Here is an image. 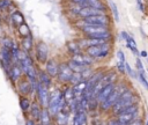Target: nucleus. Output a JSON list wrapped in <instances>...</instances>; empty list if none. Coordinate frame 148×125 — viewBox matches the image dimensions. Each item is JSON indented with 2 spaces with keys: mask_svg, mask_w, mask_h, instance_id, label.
I'll use <instances>...</instances> for the list:
<instances>
[{
  "mask_svg": "<svg viewBox=\"0 0 148 125\" xmlns=\"http://www.w3.org/2000/svg\"><path fill=\"white\" fill-rule=\"evenodd\" d=\"M136 103H139V97L133 93L132 89L127 88V89L120 95V97H119L118 101L113 104V106H112L111 109H112V112H113L114 115H118V113H119L120 111H123L124 109H126V108H128V106H131V105H133V104H136Z\"/></svg>",
  "mask_w": 148,
  "mask_h": 125,
  "instance_id": "1",
  "label": "nucleus"
},
{
  "mask_svg": "<svg viewBox=\"0 0 148 125\" xmlns=\"http://www.w3.org/2000/svg\"><path fill=\"white\" fill-rule=\"evenodd\" d=\"M126 89H127V86H125V84L116 86L114 89L111 91V94L108 96V98H106L104 102L101 103V108H102V110L106 111V110L111 109V108L113 106V104L118 101V98L120 97V95H121Z\"/></svg>",
  "mask_w": 148,
  "mask_h": 125,
  "instance_id": "2",
  "label": "nucleus"
},
{
  "mask_svg": "<svg viewBox=\"0 0 148 125\" xmlns=\"http://www.w3.org/2000/svg\"><path fill=\"white\" fill-rule=\"evenodd\" d=\"M111 50V45L109 42L99 45H92L86 49V53L92 58H105Z\"/></svg>",
  "mask_w": 148,
  "mask_h": 125,
  "instance_id": "3",
  "label": "nucleus"
},
{
  "mask_svg": "<svg viewBox=\"0 0 148 125\" xmlns=\"http://www.w3.org/2000/svg\"><path fill=\"white\" fill-rule=\"evenodd\" d=\"M83 24H94V25H106L109 27L110 24V17L105 14H98V15H92L82 19Z\"/></svg>",
  "mask_w": 148,
  "mask_h": 125,
  "instance_id": "4",
  "label": "nucleus"
},
{
  "mask_svg": "<svg viewBox=\"0 0 148 125\" xmlns=\"http://www.w3.org/2000/svg\"><path fill=\"white\" fill-rule=\"evenodd\" d=\"M49 57V46L46 43L44 42H38L37 46H36V58L39 62L42 64H45L47 61V58Z\"/></svg>",
  "mask_w": 148,
  "mask_h": 125,
  "instance_id": "5",
  "label": "nucleus"
},
{
  "mask_svg": "<svg viewBox=\"0 0 148 125\" xmlns=\"http://www.w3.org/2000/svg\"><path fill=\"white\" fill-rule=\"evenodd\" d=\"M73 71L71 69V67L68 66V64H59V68H58V74L57 76L59 78V80L61 82H69L73 75Z\"/></svg>",
  "mask_w": 148,
  "mask_h": 125,
  "instance_id": "6",
  "label": "nucleus"
},
{
  "mask_svg": "<svg viewBox=\"0 0 148 125\" xmlns=\"http://www.w3.org/2000/svg\"><path fill=\"white\" fill-rule=\"evenodd\" d=\"M36 90H37V95H38V100H39V103L43 108H47L49 105V90H47V87L42 84L40 82H37V87H36Z\"/></svg>",
  "mask_w": 148,
  "mask_h": 125,
  "instance_id": "7",
  "label": "nucleus"
},
{
  "mask_svg": "<svg viewBox=\"0 0 148 125\" xmlns=\"http://www.w3.org/2000/svg\"><path fill=\"white\" fill-rule=\"evenodd\" d=\"M0 62L3 67V69L8 71L10 65L13 64V58H12V52H10V49H7L5 46L1 47L0 50Z\"/></svg>",
  "mask_w": 148,
  "mask_h": 125,
  "instance_id": "8",
  "label": "nucleus"
},
{
  "mask_svg": "<svg viewBox=\"0 0 148 125\" xmlns=\"http://www.w3.org/2000/svg\"><path fill=\"white\" fill-rule=\"evenodd\" d=\"M72 60L77 62V64H81V65H84V66H90L92 62H94V58L90 57L89 54L87 53H74L72 56Z\"/></svg>",
  "mask_w": 148,
  "mask_h": 125,
  "instance_id": "9",
  "label": "nucleus"
},
{
  "mask_svg": "<svg viewBox=\"0 0 148 125\" xmlns=\"http://www.w3.org/2000/svg\"><path fill=\"white\" fill-rule=\"evenodd\" d=\"M23 71H22V67L20 65V62H13L8 69V75L12 81H18L21 79V75H22Z\"/></svg>",
  "mask_w": 148,
  "mask_h": 125,
  "instance_id": "10",
  "label": "nucleus"
},
{
  "mask_svg": "<svg viewBox=\"0 0 148 125\" xmlns=\"http://www.w3.org/2000/svg\"><path fill=\"white\" fill-rule=\"evenodd\" d=\"M114 87H116V83L114 82H112V83H109V84H106L104 88H102L101 90H99V93L96 95V101L98 102V104H101L102 102H104L106 98H108V96L111 94V91L114 89Z\"/></svg>",
  "mask_w": 148,
  "mask_h": 125,
  "instance_id": "11",
  "label": "nucleus"
},
{
  "mask_svg": "<svg viewBox=\"0 0 148 125\" xmlns=\"http://www.w3.org/2000/svg\"><path fill=\"white\" fill-rule=\"evenodd\" d=\"M98 14H105V10L98 9V8H94V7H82L79 10L77 16H80L81 19H84V17L92 16V15H98Z\"/></svg>",
  "mask_w": 148,
  "mask_h": 125,
  "instance_id": "12",
  "label": "nucleus"
},
{
  "mask_svg": "<svg viewBox=\"0 0 148 125\" xmlns=\"http://www.w3.org/2000/svg\"><path fill=\"white\" fill-rule=\"evenodd\" d=\"M117 117V119L123 124V125H125V124H127V123H130V122H132V120H134V119H136V118H139V110H136V111H133V112H126V113H118V115H116Z\"/></svg>",
  "mask_w": 148,
  "mask_h": 125,
  "instance_id": "13",
  "label": "nucleus"
},
{
  "mask_svg": "<svg viewBox=\"0 0 148 125\" xmlns=\"http://www.w3.org/2000/svg\"><path fill=\"white\" fill-rule=\"evenodd\" d=\"M17 88H18V91H20L22 95H28V94L31 93L32 89H35L29 79L20 80L18 83H17Z\"/></svg>",
  "mask_w": 148,
  "mask_h": 125,
  "instance_id": "14",
  "label": "nucleus"
},
{
  "mask_svg": "<svg viewBox=\"0 0 148 125\" xmlns=\"http://www.w3.org/2000/svg\"><path fill=\"white\" fill-rule=\"evenodd\" d=\"M58 68H59V64L54 60V59H47V61L45 62V72L52 78V76H57L58 74Z\"/></svg>",
  "mask_w": 148,
  "mask_h": 125,
  "instance_id": "15",
  "label": "nucleus"
},
{
  "mask_svg": "<svg viewBox=\"0 0 148 125\" xmlns=\"http://www.w3.org/2000/svg\"><path fill=\"white\" fill-rule=\"evenodd\" d=\"M72 125H87V115L84 110H77L75 111Z\"/></svg>",
  "mask_w": 148,
  "mask_h": 125,
  "instance_id": "16",
  "label": "nucleus"
},
{
  "mask_svg": "<svg viewBox=\"0 0 148 125\" xmlns=\"http://www.w3.org/2000/svg\"><path fill=\"white\" fill-rule=\"evenodd\" d=\"M37 78H38V82H40L42 84H44V86H46V87H49V86L51 84V76H50L45 71L38 72Z\"/></svg>",
  "mask_w": 148,
  "mask_h": 125,
  "instance_id": "17",
  "label": "nucleus"
},
{
  "mask_svg": "<svg viewBox=\"0 0 148 125\" xmlns=\"http://www.w3.org/2000/svg\"><path fill=\"white\" fill-rule=\"evenodd\" d=\"M10 20H12V22H13L16 27H18L20 24L24 23V17H23L22 13L17 12V10L14 12V13H12V15H10Z\"/></svg>",
  "mask_w": 148,
  "mask_h": 125,
  "instance_id": "18",
  "label": "nucleus"
},
{
  "mask_svg": "<svg viewBox=\"0 0 148 125\" xmlns=\"http://www.w3.org/2000/svg\"><path fill=\"white\" fill-rule=\"evenodd\" d=\"M54 117H56L58 125H67V122H68V113L67 112L59 111Z\"/></svg>",
  "mask_w": 148,
  "mask_h": 125,
  "instance_id": "19",
  "label": "nucleus"
},
{
  "mask_svg": "<svg viewBox=\"0 0 148 125\" xmlns=\"http://www.w3.org/2000/svg\"><path fill=\"white\" fill-rule=\"evenodd\" d=\"M67 49H68V51L69 52H72L73 54L74 53H79V52H81V47H80V44H79V42L77 41H71V42H68L67 43Z\"/></svg>",
  "mask_w": 148,
  "mask_h": 125,
  "instance_id": "20",
  "label": "nucleus"
},
{
  "mask_svg": "<svg viewBox=\"0 0 148 125\" xmlns=\"http://www.w3.org/2000/svg\"><path fill=\"white\" fill-rule=\"evenodd\" d=\"M67 64H68V66L71 67V69H72L73 72H76V73H81V72H83V71L88 67V66L77 64V62H75V61H73V60H69Z\"/></svg>",
  "mask_w": 148,
  "mask_h": 125,
  "instance_id": "21",
  "label": "nucleus"
},
{
  "mask_svg": "<svg viewBox=\"0 0 148 125\" xmlns=\"http://www.w3.org/2000/svg\"><path fill=\"white\" fill-rule=\"evenodd\" d=\"M39 120L42 123V125H49L51 123V118H50V112L49 110H46V108H44L40 112V117Z\"/></svg>",
  "mask_w": 148,
  "mask_h": 125,
  "instance_id": "22",
  "label": "nucleus"
},
{
  "mask_svg": "<svg viewBox=\"0 0 148 125\" xmlns=\"http://www.w3.org/2000/svg\"><path fill=\"white\" fill-rule=\"evenodd\" d=\"M30 106H31L30 100L28 97H25V96H21L20 97V108H21V110L24 111V112H27L30 109Z\"/></svg>",
  "mask_w": 148,
  "mask_h": 125,
  "instance_id": "23",
  "label": "nucleus"
},
{
  "mask_svg": "<svg viewBox=\"0 0 148 125\" xmlns=\"http://www.w3.org/2000/svg\"><path fill=\"white\" fill-rule=\"evenodd\" d=\"M40 112H42L40 106H39L37 103H32L31 106H30V113H31L32 118H34V119H39Z\"/></svg>",
  "mask_w": 148,
  "mask_h": 125,
  "instance_id": "24",
  "label": "nucleus"
},
{
  "mask_svg": "<svg viewBox=\"0 0 148 125\" xmlns=\"http://www.w3.org/2000/svg\"><path fill=\"white\" fill-rule=\"evenodd\" d=\"M22 47H23V51H25V52H28V51H30L32 49V39H31V36L30 35L23 38V41H22Z\"/></svg>",
  "mask_w": 148,
  "mask_h": 125,
  "instance_id": "25",
  "label": "nucleus"
},
{
  "mask_svg": "<svg viewBox=\"0 0 148 125\" xmlns=\"http://www.w3.org/2000/svg\"><path fill=\"white\" fill-rule=\"evenodd\" d=\"M17 28H18V34H20L22 37H27V36H29L30 31H29V27H28V24H27L25 22L22 23V24H20Z\"/></svg>",
  "mask_w": 148,
  "mask_h": 125,
  "instance_id": "26",
  "label": "nucleus"
},
{
  "mask_svg": "<svg viewBox=\"0 0 148 125\" xmlns=\"http://www.w3.org/2000/svg\"><path fill=\"white\" fill-rule=\"evenodd\" d=\"M126 46L133 52V53H138V47H136V43H135V41L133 39V37H128L127 38V41H126Z\"/></svg>",
  "mask_w": 148,
  "mask_h": 125,
  "instance_id": "27",
  "label": "nucleus"
},
{
  "mask_svg": "<svg viewBox=\"0 0 148 125\" xmlns=\"http://www.w3.org/2000/svg\"><path fill=\"white\" fill-rule=\"evenodd\" d=\"M109 5H110V8H111V12L113 14V17L116 20V22L119 21V13H118V8H117V5L113 2V1H109Z\"/></svg>",
  "mask_w": 148,
  "mask_h": 125,
  "instance_id": "28",
  "label": "nucleus"
},
{
  "mask_svg": "<svg viewBox=\"0 0 148 125\" xmlns=\"http://www.w3.org/2000/svg\"><path fill=\"white\" fill-rule=\"evenodd\" d=\"M16 44H15V42L12 39V38H8V37H6V38H3L2 39V46H5V47H7V49H12L13 46H15Z\"/></svg>",
  "mask_w": 148,
  "mask_h": 125,
  "instance_id": "29",
  "label": "nucleus"
},
{
  "mask_svg": "<svg viewBox=\"0 0 148 125\" xmlns=\"http://www.w3.org/2000/svg\"><path fill=\"white\" fill-rule=\"evenodd\" d=\"M138 79H139L140 82L143 84V87H145L146 89H148V81H147L146 78H145V73H143V71H139V72H138Z\"/></svg>",
  "mask_w": 148,
  "mask_h": 125,
  "instance_id": "30",
  "label": "nucleus"
},
{
  "mask_svg": "<svg viewBox=\"0 0 148 125\" xmlns=\"http://www.w3.org/2000/svg\"><path fill=\"white\" fill-rule=\"evenodd\" d=\"M81 80H83L82 79V75H81V73H76V72H74L73 73V75H72V79H71V83H73V84H75V83H77V82H80Z\"/></svg>",
  "mask_w": 148,
  "mask_h": 125,
  "instance_id": "31",
  "label": "nucleus"
},
{
  "mask_svg": "<svg viewBox=\"0 0 148 125\" xmlns=\"http://www.w3.org/2000/svg\"><path fill=\"white\" fill-rule=\"evenodd\" d=\"M117 60L120 61V62H125V54L121 50H118L117 51Z\"/></svg>",
  "mask_w": 148,
  "mask_h": 125,
  "instance_id": "32",
  "label": "nucleus"
},
{
  "mask_svg": "<svg viewBox=\"0 0 148 125\" xmlns=\"http://www.w3.org/2000/svg\"><path fill=\"white\" fill-rule=\"evenodd\" d=\"M12 5V0H0V8H7Z\"/></svg>",
  "mask_w": 148,
  "mask_h": 125,
  "instance_id": "33",
  "label": "nucleus"
},
{
  "mask_svg": "<svg viewBox=\"0 0 148 125\" xmlns=\"http://www.w3.org/2000/svg\"><path fill=\"white\" fill-rule=\"evenodd\" d=\"M125 125H142V120L140 118H136V119H134V120H132V122H130Z\"/></svg>",
  "mask_w": 148,
  "mask_h": 125,
  "instance_id": "34",
  "label": "nucleus"
},
{
  "mask_svg": "<svg viewBox=\"0 0 148 125\" xmlns=\"http://www.w3.org/2000/svg\"><path fill=\"white\" fill-rule=\"evenodd\" d=\"M117 68L121 72V73H125V62H120V61H117Z\"/></svg>",
  "mask_w": 148,
  "mask_h": 125,
  "instance_id": "35",
  "label": "nucleus"
},
{
  "mask_svg": "<svg viewBox=\"0 0 148 125\" xmlns=\"http://www.w3.org/2000/svg\"><path fill=\"white\" fill-rule=\"evenodd\" d=\"M136 68H138V72L143 71V66H142V62H141L140 58H136Z\"/></svg>",
  "mask_w": 148,
  "mask_h": 125,
  "instance_id": "36",
  "label": "nucleus"
},
{
  "mask_svg": "<svg viewBox=\"0 0 148 125\" xmlns=\"http://www.w3.org/2000/svg\"><path fill=\"white\" fill-rule=\"evenodd\" d=\"M108 125H123V124H121V123H120V122H119V120L116 118V119L110 120V122L108 123Z\"/></svg>",
  "mask_w": 148,
  "mask_h": 125,
  "instance_id": "37",
  "label": "nucleus"
},
{
  "mask_svg": "<svg viewBox=\"0 0 148 125\" xmlns=\"http://www.w3.org/2000/svg\"><path fill=\"white\" fill-rule=\"evenodd\" d=\"M120 36H121V38H123V39H125V42H126V41H127V38L130 37V35H128L126 31H121V32H120Z\"/></svg>",
  "mask_w": 148,
  "mask_h": 125,
  "instance_id": "38",
  "label": "nucleus"
},
{
  "mask_svg": "<svg viewBox=\"0 0 148 125\" xmlns=\"http://www.w3.org/2000/svg\"><path fill=\"white\" fill-rule=\"evenodd\" d=\"M138 1V6H139V8H140V10H142L143 12V6H142V0H136Z\"/></svg>",
  "mask_w": 148,
  "mask_h": 125,
  "instance_id": "39",
  "label": "nucleus"
},
{
  "mask_svg": "<svg viewBox=\"0 0 148 125\" xmlns=\"http://www.w3.org/2000/svg\"><path fill=\"white\" fill-rule=\"evenodd\" d=\"M25 125H37V124L34 123V120H30V119H29V120H27V124H25Z\"/></svg>",
  "mask_w": 148,
  "mask_h": 125,
  "instance_id": "40",
  "label": "nucleus"
},
{
  "mask_svg": "<svg viewBox=\"0 0 148 125\" xmlns=\"http://www.w3.org/2000/svg\"><path fill=\"white\" fill-rule=\"evenodd\" d=\"M140 56H141V57H147L148 54H147L146 51H141V52H140Z\"/></svg>",
  "mask_w": 148,
  "mask_h": 125,
  "instance_id": "41",
  "label": "nucleus"
},
{
  "mask_svg": "<svg viewBox=\"0 0 148 125\" xmlns=\"http://www.w3.org/2000/svg\"><path fill=\"white\" fill-rule=\"evenodd\" d=\"M146 125H148V120H147V123H146Z\"/></svg>",
  "mask_w": 148,
  "mask_h": 125,
  "instance_id": "42",
  "label": "nucleus"
},
{
  "mask_svg": "<svg viewBox=\"0 0 148 125\" xmlns=\"http://www.w3.org/2000/svg\"><path fill=\"white\" fill-rule=\"evenodd\" d=\"M49 125H52V124H51V123H50V124H49Z\"/></svg>",
  "mask_w": 148,
  "mask_h": 125,
  "instance_id": "43",
  "label": "nucleus"
}]
</instances>
